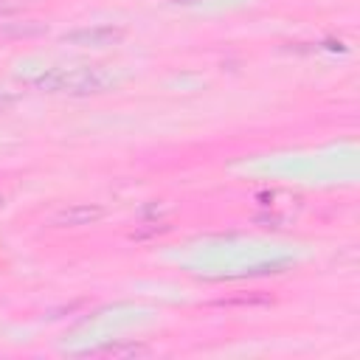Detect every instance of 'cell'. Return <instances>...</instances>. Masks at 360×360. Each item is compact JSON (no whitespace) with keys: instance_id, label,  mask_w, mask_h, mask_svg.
I'll use <instances>...</instances> for the list:
<instances>
[{"instance_id":"6da1fadb","label":"cell","mask_w":360,"mask_h":360,"mask_svg":"<svg viewBox=\"0 0 360 360\" xmlns=\"http://www.w3.org/2000/svg\"><path fill=\"white\" fill-rule=\"evenodd\" d=\"M37 84L45 90H59V93H98L112 84V76L98 68H73V70L42 73Z\"/></svg>"},{"instance_id":"7a4b0ae2","label":"cell","mask_w":360,"mask_h":360,"mask_svg":"<svg viewBox=\"0 0 360 360\" xmlns=\"http://www.w3.org/2000/svg\"><path fill=\"white\" fill-rule=\"evenodd\" d=\"M101 217V208H90V205H73L68 211H62L56 217V225H87L93 219Z\"/></svg>"},{"instance_id":"3957f363","label":"cell","mask_w":360,"mask_h":360,"mask_svg":"<svg viewBox=\"0 0 360 360\" xmlns=\"http://www.w3.org/2000/svg\"><path fill=\"white\" fill-rule=\"evenodd\" d=\"M118 37H121V31H115V28H93V31H79V34H70V39H76V42H98V45L115 42Z\"/></svg>"}]
</instances>
